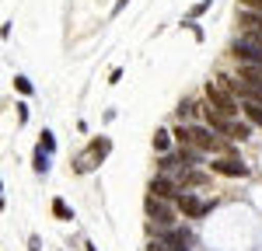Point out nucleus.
<instances>
[{"label":"nucleus","mask_w":262,"mask_h":251,"mask_svg":"<svg viewBox=\"0 0 262 251\" xmlns=\"http://www.w3.org/2000/svg\"><path fill=\"white\" fill-rule=\"evenodd\" d=\"M147 220L150 223H158V227H168V223H175V206H171V199H161V195H147Z\"/></svg>","instance_id":"f257e3e1"},{"label":"nucleus","mask_w":262,"mask_h":251,"mask_svg":"<svg viewBox=\"0 0 262 251\" xmlns=\"http://www.w3.org/2000/svg\"><path fill=\"white\" fill-rule=\"evenodd\" d=\"M175 140L192 143V146H200V150H213L217 146V140L210 136V129H203V126H179L175 129Z\"/></svg>","instance_id":"f03ea898"},{"label":"nucleus","mask_w":262,"mask_h":251,"mask_svg":"<svg viewBox=\"0 0 262 251\" xmlns=\"http://www.w3.org/2000/svg\"><path fill=\"white\" fill-rule=\"evenodd\" d=\"M231 53H234V60H242V63H259V66H262V39L248 35V32H245V39L238 42Z\"/></svg>","instance_id":"7ed1b4c3"},{"label":"nucleus","mask_w":262,"mask_h":251,"mask_svg":"<svg viewBox=\"0 0 262 251\" xmlns=\"http://www.w3.org/2000/svg\"><path fill=\"white\" fill-rule=\"evenodd\" d=\"M206 98L213 102V108L221 112L224 119H234V115H238V102H234V91H231V87H227V91H221V87H210V91H206Z\"/></svg>","instance_id":"20e7f679"},{"label":"nucleus","mask_w":262,"mask_h":251,"mask_svg":"<svg viewBox=\"0 0 262 251\" xmlns=\"http://www.w3.org/2000/svg\"><path fill=\"white\" fill-rule=\"evenodd\" d=\"M175 206H179V213H185V216H192V220H200V216H206V213H210V206H213V203H200L196 195L182 192L179 199H175Z\"/></svg>","instance_id":"39448f33"},{"label":"nucleus","mask_w":262,"mask_h":251,"mask_svg":"<svg viewBox=\"0 0 262 251\" xmlns=\"http://www.w3.org/2000/svg\"><path fill=\"white\" fill-rule=\"evenodd\" d=\"M213 171H221L227 178H245V174H248V164L231 154V157H217V161H213Z\"/></svg>","instance_id":"423d86ee"},{"label":"nucleus","mask_w":262,"mask_h":251,"mask_svg":"<svg viewBox=\"0 0 262 251\" xmlns=\"http://www.w3.org/2000/svg\"><path fill=\"white\" fill-rule=\"evenodd\" d=\"M150 195H161V199H171V203H175V199H179L182 192H179V185H175L171 178H164V174H158V178L150 182Z\"/></svg>","instance_id":"0eeeda50"},{"label":"nucleus","mask_w":262,"mask_h":251,"mask_svg":"<svg viewBox=\"0 0 262 251\" xmlns=\"http://www.w3.org/2000/svg\"><path fill=\"white\" fill-rule=\"evenodd\" d=\"M242 28L248 32V35L262 39V11H252V7H245V11H242Z\"/></svg>","instance_id":"6e6552de"},{"label":"nucleus","mask_w":262,"mask_h":251,"mask_svg":"<svg viewBox=\"0 0 262 251\" xmlns=\"http://www.w3.org/2000/svg\"><path fill=\"white\" fill-rule=\"evenodd\" d=\"M179 182L182 185H192V188L196 185H210V174H206V171H182Z\"/></svg>","instance_id":"1a4fd4ad"},{"label":"nucleus","mask_w":262,"mask_h":251,"mask_svg":"<svg viewBox=\"0 0 262 251\" xmlns=\"http://www.w3.org/2000/svg\"><path fill=\"white\" fill-rule=\"evenodd\" d=\"M245 115L255 126H262V98H245Z\"/></svg>","instance_id":"9d476101"},{"label":"nucleus","mask_w":262,"mask_h":251,"mask_svg":"<svg viewBox=\"0 0 262 251\" xmlns=\"http://www.w3.org/2000/svg\"><path fill=\"white\" fill-rule=\"evenodd\" d=\"M168 146H171V133H168V129H158V133H154V150L164 154Z\"/></svg>","instance_id":"9b49d317"},{"label":"nucleus","mask_w":262,"mask_h":251,"mask_svg":"<svg viewBox=\"0 0 262 251\" xmlns=\"http://www.w3.org/2000/svg\"><path fill=\"white\" fill-rule=\"evenodd\" d=\"M53 216H60V220H70L74 213H70V206H67L63 199H56V203H53Z\"/></svg>","instance_id":"f8f14e48"},{"label":"nucleus","mask_w":262,"mask_h":251,"mask_svg":"<svg viewBox=\"0 0 262 251\" xmlns=\"http://www.w3.org/2000/svg\"><path fill=\"white\" fill-rule=\"evenodd\" d=\"M14 87H18V94H32V91H35L28 77H14Z\"/></svg>","instance_id":"ddd939ff"},{"label":"nucleus","mask_w":262,"mask_h":251,"mask_svg":"<svg viewBox=\"0 0 262 251\" xmlns=\"http://www.w3.org/2000/svg\"><path fill=\"white\" fill-rule=\"evenodd\" d=\"M101 154H108V140H98V143H95V157L88 154V157H91V164H95V161H101Z\"/></svg>","instance_id":"4468645a"},{"label":"nucleus","mask_w":262,"mask_h":251,"mask_svg":"<svg viewBox=\"0 0 262 251\" xmlns=\"http://www.w3.org/2000/svg\"><path fill=\"white\" fill-rule=\"evenodd\" d=\"M210 4H213V0H203V4H196V7H192V18H200V14L206 11V7H210Z\"/></svg>","instance_id":"2eb2a0df"},{"label":"nucleus","mask_w":262,"mask_h":251,"mask_svg":"<svg viewBox=\"0 0 262 251\" xmlns=\"http://www.w3.org/2000/svg\"><path fill=\"white\" fill-rule=\"evenodd\" d=\"M245 7H252V11H262V0H245Z\"/></svg>","instance_id":"dca6fc26"},{"label":"nucleus","mask_w":262,"mask_h":251,"mask_svg":"<svg viewBox=\"0 0 262 251\" xmlns=\"http://www.w3.org/2000/svg\"><path fill=\"white\" fill-rule=\"evenodd\" d=\"M88 251H98V248H95V244H91V241H88Z\"/></svg>","instance_id":"f3484780"},{"label":"nucleus","mask_w":262,"mask_h":251,"mask_svg":"<svg viewBox=\"0 0 262 251\" xmlns=\"http://www.w3.org/2000/svg\"><path fill=\"white\" fill-rule=\"evenodd\" d=\"M126 4H129V0H119V7H126Z\"/></svg>","instance_id":"a211bd4d"}]
</instances>
